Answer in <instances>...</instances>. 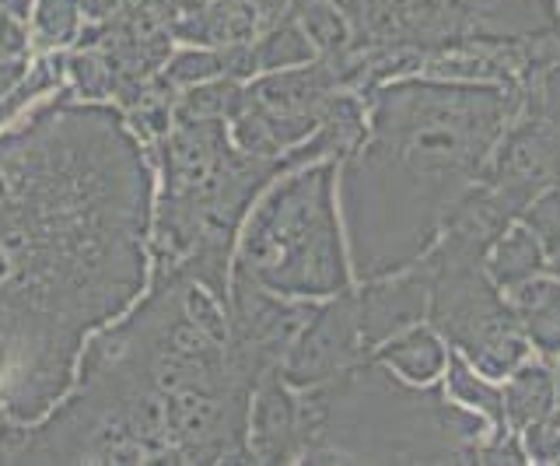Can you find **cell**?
Returning a JSON list of instances; mask_svg holds the SVG:
<instances>
[{
	"instance_id": "obj_1",
	"label": "cell",
	"mask_w": 560,
	"mask_h": 466,
	"mask_svg": "<svg viewBox=\"0 0 560 466\" xmlns=\"http://www.w3.org/2000/svg\"><path fill=\"white\" fill-rule=\"evenodd\" d=\"M518 95L480 81H393L372 130L343 159V211L358 278L417 264L515 119Z\"/></svg>"
},
{
	"instance_id": "obj_2",
	"label": "cell",
	"mask_w": 560,
	"mask_h": 466,
	"mask_svg": "<svg viewBox=\"0 0 560 466\" xmlns=\"http://www.w3.org/2000/svg\"><path fill=\"white\" fill-rule=\"evenodd\" d=\"M494 431L442 386L410 389L375 358L298 396L305 463H480Z\"/></svg>"
},
{
	"instance_id": "obj_3",
	"label": "cell",
	"mask_w": 560,
	"mask_h": 466,
	"mask_svg": "<svg viewBox=\"0 0 560 466\" xmlns=\"http://www.w3.org/2000/svg\"><path fill=\"white\" fill-rule=\"evenodd\" d=\"M332 183L337 162L305 165L253 211L238 267L273 295L319 299L350 288Z\"/></svg>"
},
{
	"instance_id": "obj_4",
	"label": "cell",
	"mask_w": 560,
	"mask_h": 466,
	"mask_svg": "<svg viewBox=\"0 0 560 466\" xmlns=\"http://www.w3.org/2000/svg\"><path fill=\"white\" fill-rule=\"evenodd\" d=\"M361 343V323H358V295L354 291H340L329 305L315 308L308 323L298 330L291 348L280 365V378L294 389H305L315 383H326L337 372L364 361Z\"/></svg>"
},
{
	"instance_id": "obj_5",
	"label": "cell",
	"mask_w": 560,
	"mask_h": 466,
	"mask_svg": "<svg viewBox=\"0 0 560 466\" xmlns=\"http://www.w3.org/2000/svg\"><path fill=\"white\" fill-rule=\"evenodd\" d=\"M358 295V323H361V343L364 354L372 358L375 348L385 340L410 330L428 316L431 305V284L420 264H410L402 270L382 273V278L364 281Z\"/></svg>"
},
{
	"instance_id": "obj_6",
	"label": "cell",
	"mask_w": 560,
	"mask_h": 466,
	"mask_svg": "<svg viewBox=\"0 0 560 466\" xmlns=\"http://www.w3.org/2000/svg\"><path fill=\"white\" fill-rule=\"evenodd\" d=\"M253 456L259 463H291L302 456L298 439V396H291L280 369L259 378L253 404Z\"/></svg>"
},
{
	"instance_id": "obj_7",
	"label": "cell",
	"mask_w": 560,
	"mask_h": 466,
	"mask_svg": "<svg viewBox=\"0 0 560 466\" xmlns=\"http://www.w3.org/2000/svg\"><path fill=\"white\" fill-rule=\"evenodd\" d=\"M508 305H512L525 340L539 354L560 358V281L536 273L508 291Z\"/></svg>"
},
{
	"instance_id": "obj_8",
	"label": "cell",
	"mask_w": 560,
	"mask_h": 466,
	"mask_svg": "<svg viewBox=\"0 0 560 466\" xmlns=\"http://www.w3.org/2000/svg\"><path fill=\"white\" fill-rule=\"evenodd\" d=\"M372 358L382 361L385 369L399 372V378H407L410 386H431L434 378L445 375L448 348L434 326H410V330H402L385 340L382 348H375Z\"/></svg>"
},
{
	"instance_id": "obj_9",
	"label": "cell",
	"mask_w": 560,
	"mask_h": 466,
	"mask_svg": "<svg viewBox=\"0 0 560 466\" xmlns=\"http://www.w3.org/2000/svg\"><path fill=\"white\" fill-rule=\"evenodd\" d=\"M483 267L490 273V281H494L501 291H512L515 284L536 278L550 267V256L542 253L539 238L525 229V224H508V229L490 243L487 256H483Z\"/></svg>"
},
{
	"instance_id": "obj_10",
	"label": "cell",
	"mask_w": 560,
	"mask_h": 466,
	"mask_svg": "<svg viewBox=\"0 0 560 466\" xmlns=\"http://www.w3.org/2000/svg\"><path fill=\"white\" fill-rule=\"evenodd\" d=\"M501 400H504V424L512 431H525L529 424L542 421L547 413L557 410L553 372L547 365H529V361H522V365L508 375Z\"/></svg>"
},
{
	"instance_id": "obj_11",
	"label": "cell",
	"mask_w": 560,
	"mask_h": 466,
	"mask_svg": "<svg viewBox=\"0 0 560 466\" xmlns=\"http://www.w3.org/2000/svg\"><path fill=\"white\" fill-rule=\"evenodd\" d=\"M445 378H448V396L455 404H463V407H469V410H477V413H483V418L494 424L498 431H504L508 424H504V400H501V389L498 386H490L487 383V375L483 372H477L469 365V361L459 354V351H452L448 354V365H445Z\"/></svg>"
},
{
	"instance_id": "obj_12",
	"label": "cell",
	"mask_w": 560,
	"mask_h": 466,
	"mask_svg": "<svg viewBox=\"0 0 560 466\" xmlns=\"http://www.w3.org/2000/svg\"><path fill=\"white\" fill-rule=\"evenodd\" d=\"M253 57H256V67H294V63H308L315 57V43L308 39L305 28L284 22L253 49Z\"/></svg>"
},
{
	"instance_id": "obj_13",
	"label": "cell",
	"mask_w": 560,
	"mask_h": 466,
	"mask_svg": "<svg viewBox=\"0 0 560 466\" xmlns=\"http://www.w3.org/2000/svg\"><path fill=\"white\" fill-rule=\"evenodd\" d=\"M518 221L539 238L542 253L553 260L560 253V186H550V189H542L539 197H533L525 203V211L518 214Z\"/></svg>"
},
{
	"instance_id": "obj_14",
	"label": "cell",
	"mask_w": 560,
	"mask_h": 466,
	"mask_svg": "<svg viewBox=\"0 0 560 466\" xmlns=\"http://www.w3.org/2000/svg\"><path fill=\"white\" fill-rule=\"evenodd\" d=\"M57 74L60 71H52V63H43L39 74H35L32 81H25L22 89H14V84L25 78V63L22 60H0V119H8L25 98H32L35 92H43L46 84L57 81Z\"/></svg>"
},
{
	"instance_id": "obj_15",
	"label": "cell",
	"mask_w": 560,
	"mask_h": 466,
	"mask_svg": "<svg viewBox=\"0 0 560 466\" xmlns=\"http://www.w3.org/2000/svg\"><path fill=\"white\" fill-rule=\"evenodd\" d=\"M81 22V0H39V14H35V25H39V36L49 46L70 43Z\"/></svg>"
},
{
	"instance_id": "obj_16",
	"label": "cell",
	"mask_w": 560,
	"mask_h": 466,
	"mask_svg": "<svg viewBox=\"0 0 560 466\" xmlns=\"http://www.w3.org/2000/svg\"><path fill=\"white\" fill-rule=\"evenodd\" d=\"M525 456L536 463H560V410L547 413L542 421L522 431Z\"/></svg>"
},
{
	"instance_id": "obj_17",
	"label": "cell",
	"mask_w": 560,
	"mask_h": 466,
	"mask_svg": "<svg viewBox=\"0 0 560 466\" xmlns=\"http://www.w3.org/2000/svg\"><path fill=\"white\" fill-rule=\"evenodd\" d=\"M25 54V32L18 25L14 14L0 11V60L8 57H22Z\"/></svg>"
},
{
	"instance_id": "obj_18",
	"label": "cell",
	"mask_w": 560,
	"mask_h": 466,
	"mask_svg": "<svg viewBox=\"0 0 560 466\" xmlns=\"http://www.w3.org/2000/svg\"><path fill=\"white\" fill-rule=\"evenodd\" d=\"M28 4H32V0H0V11L14 14V19L22 22V19H28Z\"/></svg>"
},
{
	"instance_id": "obj_19",
	"label": "cell",
	"mask_w": 560,
	"mask_h": 466,
	"mask_svg": "<svg viewBox=\"0 0 560 466\" xmlns=\"http://www.w3.org/2000/svg\"><path fill=\"white\" fill-rule=\"evenodd\" d=\"M122 0H92V14L95 19H109L113 11H119Z\"/></svg>"
},
{
	"instance_id": "obj_20",
	"label": "cell",
	"mask_w": 560,
	"mask_h": 466,
	"mask_svg": "<svg viewBox=\"0 0 560 466\" xmlns=\"http://www.w3.org/2000/svg\"><path fill=\"white\" fill-rule=\"evenodd\" d=\"M256 8H259V11L267 14V19L273 22V19H277V11L284 8V0H256Z\"/></svg>"
},
{
	"instance_id": "obj_21",
	"label": "cell",
	"mask_w": 560,
	"mask_h": 466,
	"mask_svg": "<svg viewBox=\"0 0 560 466\" xmlns=\"http://www.w3.org/2000/svg\"><path fill=\"white\" fill-rule=\"evenodd\" d=\"M553 383H557V410H560V365H557V372H553Z\"/></svg>"
},
{
	"instance_id": "obj_22",
	"label": "cell",
	"mask_w": 560,
	"mask_h": 466,
	"mask_svg": "<svg viewBox=\"0 0 560 466\" xmlns=\"http://www.w3.org/2000/svg\"><path fill=\"white\" fill-rule=\"evenodd\" d=\"M550 267H553V273H557V278H560V253H557L553 260H550Z\"/></svg>"
}]
</instances>
